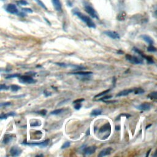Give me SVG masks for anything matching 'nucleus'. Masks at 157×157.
<instances>
[{
  "label": "nucleus",
  "instance_id": "nucleus-42",
  "mask_svg": "<svg viewBox=\"0 0 157 157\" xmlns=\"http://www.w3.org/2000/svg\"><path fill=\"white\" fill-rule=\"evenodd\" d=\"M7 117H8V116L7 114H5V115L0 116V119H6V118H7Z\"/></svg>",
  "mask_w": 157,
  "mask_h": 157
},
{
  "label": "nucleus",
  "instance_id": "nucleus-13",
  "mask_svg": "<svg viewBox=\"0 0 157 157\" xmlns=\"http://www.w3.org/2000/svg\"><path fill=\"white\" fill-rule=\"evenodd\" d=\"M134 92V89H127V90H124L123 91H121L119 92L118 94L116 95L117 97H120V96H125L128 95L130 93H133Z\"/></svg>",
  "mask_w": 157,
  "mask_h": 157
},
{
  "label": "nucleus",
  "instance_id": "nucleus-25",
  "mask_svg": "<svg viewBox=\"0 0 157 157\" xmlns=\"http://www.w3.org/2000/svg\"><path fill=\"white\" fill-rule=\"evenodd\" d=\"M144 59H146L148 63H149V64H153V63H154V60L153 57H150V56H145L144 57Z\"/></svg>",
  "mask_w": 157,
  "mask_h": 157
},
{
  "label": "nucleus",
  "instance_id": "nucleus-29",
  "mask_svg": "<svg viewBox=\"0 0 157 157\" xmlns=\"http://www.w3.org/2000/svg\"><path fill=\"white\" fill-rule=\"evenodd\" d=\"M9 87L6 86V85L5 84H1L0 85V91L1 90H9Z\"/></svg>",
  "mask_w": 157,
  "mask_h": 157
},
{
  "label": "nucleus",
  "instance_id": "nucleus-49",
  "mask_svg": "<svg viewBox=\"0 0 157 157\" xmlns=\"http://www.w3.org/2000/svg\"><path fill=\"white\" fill-rule=\"evenodd\" d=\"M151 126H152V125H149L148 126H146V129H148V128H149V127Z\"/></svg>",
  "mask_w": 157,
  "mask_h": 157
},
{
  "label": "nucleus",
  "instance_id": "nucleus-11",
  "mask_svg": "<svg viewBox=\"0 0 157 157\" xmlns=\"http://www.w3.org/2000/svg\"><path fill=\"white\" fill-rule=\"evenodd\" d=\"M52 4L55 9L58 12H61L62 11V6L60 0H52Z\"/></svg>",
  "mask_w": 157,
  "mask_h": 157
},
{
  "label": "nucleus",
  "instance_id": "nucleus-38",
  "mask_svg": "<svg viewBox=\"0 0 157 157\" xmlns=\"http://www.w3.org/2000/svg\"><path fill=\"white\" fill-rule=\"evenodd\" d=\"M44 95L45 96V97H48L49 96L52 95V93H51L49 92H48L47 90H44Z\"/></svg>",
  "mask_w": 157,
  "mask_h": 157
},
{
  "label": "nucleus",
  "instance_id": "nucleus-5",
  "mask_svg": "<svg viewBox=\"0 0 157 157\" xmlns=\"http://www.w3.org/2000/svg\"><path fill=\"white\" fill-rule=\"evenodd\" d=\"M49 142V140L47 139L45 141L43 142H23L22 144H23V145H27L29 146H38L40 147H45L46 146H47Z\"/></svg>",
  "mask_w": 157,
  "mask_h": 157
},
{
  "label": "nucleus",
  "instance_id": "nucleus-36",
  "mask_svg": "<svg viewBox=\"0 0 157 157\" xmlns=\"http://www.w3.org/2000/svg\"><path fill=\"white\" fill-rule=\"evenodd\" d=\"M85 100L84 98H80V99H77L75 101H73V104H76V103H81L82 102L84 101Z\"/></svg>",
  "mask_w": 157,
  "mask_h": 157
},
{
  "label": "nucleus",
  "instance_id": "nucleus-16",
  "mask_svg": "<svg viewBox=\"0 0 157 157\" xmlns=\"http://www.w3.org/2000/svg\"><path fill=\"white\" fill-rule=\"evenodd\" d=\"M111 129V125H110L109 123H107L105 125H104L103 126L101 127L100 130H99V133H104L106 131H107L108 130Z\"/></svg>",
  "mask_w": 157,
  "mask_h": 157
},
{
  "label": "nucleus",
  "instance_id": "nucleus-3",
  "mask_svg": "<svg viewBox=\"0 0 157 157\" xmlns=\"http://www.w3.org/2000/svg\"><path fill=\"white\" fill-rule=\"evenodd\" d=\"M125 58L127 60L134 65H141L144 63L142 58H139L136 56H132L129 54H126Z\"/></svg>",
  "mask_w": 157,
  "mask_h": 157
},
{
  "label": "nucleus",
  "instance_id": "nucleus-37",
  "mask_svg": "<svg viewBox=\"0 0 157 157\" xmlns=\"http://www.w3.org/2000/svg\"><path fill=\"white\" fill-rule=\"evenodd\" d=\"M112 96H103V98H102L100 99L99 101H105V100H109V99H111V98Z\"/></svg>",
  "mask_w": 157,
  "mask_h": 157
},
{
  "label": "nucleus",
  "instance_id": "nucleus-21",
  "mask_svg": "<svg viewBox=\"0 0 157 157\" xmlns=\"http://www.w3.org/2000/svg\"><path fill=\"white\" fill-rule=\"evenodd\" d=\"M63 111V109H58L56 110H54V111H52L50 112L51 115H59V114H60L61 113H62V112Z\"/></svg>",
  "mask_w": 157,
  "mask_h": 157
},
{
  "label": "nucleus",
  "instance_id": "nucleus-15",
  "mask_svg": "<svg viewBox=\"0 0 157 157\" xmlns=\"http://www.w3.org/2000/svg\"><path fill=\"white\" fill-rule=\"evenodd\" d=\"M71 74H74V75H82V76H86V75H90L93 74L92 72L91 71H77V72H74L73 73H70Z\"/></svg>",
  "mask_w": 157,
  "mask_h": 157
},
{
  "label": "nucleus",
  "instance_id": "nucleus-39",
  "mask_svg": "<svg viewBox=\"0 0 157 157\" xmlns=\"http://www.w3.org/2000/svg\"><path fill=\"white\" fill-rule=\"evenodd\" d=\"M22 10L25 12H28V13H32L33 12V11L31 9H29V8H25V9H23Z\"/></svg>",
  "mask_w": 157,
  "mask_h": 157
},
{
  "label": "nucleus",
  "instance_id": "nucleus-8",
  "mask_svg": "<svg viewBox=\"0 0 157 157\" xmlns=\"http://www.w3.org/2000/svg\"><path fill=\"white\" fill-rule=\"evenodd\" d=\"M104 34L113 39H119L120 38V35L116 31H106L104 32Z\"/></svg>",
  "mask_w": 157,
  "mask_h": 157
},
{
  "label": "nucleus",
  "instance_id": "nucleus-19",
  "mask_svg": "<svg viewBox=\"0 0 157 157\" xmlns=\"http://www.w3.org/2000/svg\"><path fill=\"white\" fill-rule=\"evenodd\" d=\"M133 92L136 95H142V94H144V92H145V90H144L142 88H134Z\"/></svg>",
  "mask_w": 157,
  "mask_h": 157
},
{
  "label": "nucleus",
  "instance_id": "nucleus-30",
  "mask_svg": "<svg viewBox=\"0 0 157 157\" xmlns=\"http://www.w3.org/2000/svg\"><path fill=\"white\" fill-rule=\"evenodd\" d=\"M35 1L37 2V3L38 4V5H40L42 8H44V9H47V7H45V5H44V4L43 3H42L41 1V0H35Z\"/></svg>",
  "mask_w": 157,
  "mask_h": 157
},
{
  "label": "nucleus",
  "instance_id": "nucleus-32",
  "mask_svg": "<svg viewBox=\"0 0 157 157\" xmlns=\"http://www.w3.org/2000/svg\"><path fill=\"white\" fill-rule=\"evenodd\" d=\"M55 64L56 65L60 66V67H68V65L66 64V63H55Z\"/></svg>",
  "mask_w": 157,
  "mask_h": 157
},
{
  "label": "nucleus",
  "instance_id": "nucleus-1",
  "mask_svg": "<svg viewBox=\"0 0 157 157\" xmlns=\"http://www.w3.org/2000/svg\"><path fill=\"white\" fill-rule=\"evenodd\" d=\"M73 13L74 14V15L78 17L80 20H81L82 22L86 23V25L89 28H96V25H95V23L93 22L92 20V19L90 18H89L88 16L82 14L81 12H79L77 9H74L73 11Z\"/></svg>",
  "mask_w": 157,
  "mask_h": 157
},
{
  "label": "nucleus",
  "instance_id": "nucleus-26",
  "mask_svg": "<svg viewBox=\"0 0 157 157\" xmlns=\"http://www.w3.org/2000/svg\"><path fill=\"white\" fill-rule=\"evenodd\" d=\"M147 50L150 52H156V48L153 45H149L147 47Z\"/></svg>",
  "mask_w": 157,
  "mask_h": 157
},
{
  "label": "nucleus",
  "instance_id": "nucleus-6",
  "mask_svg": "<svg viewBox=\"0 0 157 157\" xmlns=\"http://www.w3.org/2000/svg\"><path fill=\"white\" fill-rule=\"evenodd\" d=\"M6 11L11 14H17L19 11L15 5L13 4H9L6 7Z\"/></svg>",
  "mask_w": 157,
  "mask_h": 157
},
{
  "label": "nucleus",
  "instance_id": "nucleus-45",
  "mask_svg": "<svg viewBox=\"0 0 157 157\" xmlns=\"http://www.w3.org/2000/svg\"><path fill=\"white\" fill-rule=\"evenodd\" d=\"M25 96V95H20V96H13L14 98H22V97H23Z\"/></svg>",
  "mask_w": 157,
  "mask_h": 157
},
{
  "label": "nucleus",
  "instance_id": "nucleus-23",
  "mask_svg": "<svg viewBox=\"0 0 157 157\" xmlns=\"http://www.w3.org/2000/svg\"><path fill=\"white\" fill-rule=\"evenodd\" d=\"M20 88H21V87L20 86H17V85H12V86H11V90L14 92H16L19 91V90H20Z\"/></svg>",
  "mask_w": 157,
  "mask_h": 157
},
{
  "label": "nucleus",
  "instance_id": "nucleus-40",
  "mask_svg": "<svg viewBox=\"0 0 157 157\" xmlns=\"http://www.w3.org/2000/svg\"><path fill=\"white\" fill-rule=\"evenodd\" d=\"M11 105L10 103H1L0 104V107H4V106H7Z\"/></svg>",
  "mask_w": 157,
  "mask_h": 157
},
{
  "label": "nucleus",
  "instance_id": "nucleus-14",
  "mask_svg": "<svg viewBox=\"0 0 157 157\" xmlns=\"http://www.w3.org/2000/svg\"><path fill=\"white\" fill-rule=\"evenodd\" d=\"M141 37L142 38V39L144 41H145L147 43H148L149 45H153L154 43V41L153 40L152 38L151 37H150L149 36L147 35H142Z\"/></svg>",
  "mask_w": 157,
  "mask_h": 157
},
{
  "label": "nucleus",
  "instance_id": "nucleus-43",
  "mask_svg": "<svg viewBox=\"0 0 157 157\" xmlns=\"http://www.w3.org/2000/svg\"><path fill=\"white\" fill-rule=\"evenodd\" d=\"M117 53H118V54H120V55H122V54L124 53V52H123V51H122L121 50H118V51H117Z\"/></svg>",
  "mask_w": 157,
  "mask_h": 157
},
{
  "label": "nucleus",
  "instance_id": "nucleus-27",
  "mask_svg": "<svg viewBox=\"0 0 157 157\" xmlns=\"http://www.w3.org/2000/svg\"><path fill=\"white\" fill-rule=\"evenodd\" d=\"M133 50L135 52L138 53L139 55H141V57L144 58V56H145V55H144V53H143V52H142L139 49H138V48H136V47H133Z\"/></svg>",
  "mask_w": 157,
  "mask_h": 157
},
{
  "label": "nucleus",
  "instance_id": "nucleus-31",
  "mask_svg": "<svg viewBox=\"0 0 157 157\" xmlns=\"http://www.w3.org/2000/svg\"><path fill=\"white\" fill-rule=\"evenodd\" d=\"M47 110H45V109H42V110H41V111L37 112V114H40V115H41L42 116H45L47 114Z\"/></svg>",
  "mask_w": 157,
  "mask_h": 157
},
{
  "label": "nucleus",
  "instance_id": "nucleus-17",
  "mask_svg": "<svg viewBox=\"0 0 157 157\" xmlns=\"http://www.w3.org/2000/svg\"><path fill=\"white\" fill-rule=\"evenodd\" d=\"M101 114H102V110L100 109H96L93 110V111L91 112L90 115H91V116L96 117V116H98L101 115Z\"/></svg>",
  "mask_w": 157,
  "mask_h": 157
},
{
  "label": "nucleus",
  "instance_id": "nucleus-10",
  "mask_svg": "<svg viewBox=\"0 0 157 157\" xmlns=\"http://www.w3.org/2000/svg\"><path fill=\"white\" fill-rule=\"evenodd\" d=\"M96 150V146H91L85 148L84 150V154L86 155H90L94 154Z\"/></svg>",
  "mask_w": 157,
  "mask_h": 157
},
{
  "label": "nucleus",
  "instance_id": "nucleus-28",
  "mask_svg": "<svg viewBox=\"0 0 157 157\" xmlns=\"http://www.w3.org/2000/svg\"><path fill=\"white\" fill-rule=\"evenodd\" d=\"M20 76V74H10L8 75L6 77V79H12V78H15V77H19Z\"/></svg>",
  "mask_w": 157,
  "mask_h": 157
},
{
  "label": "nucleus",
  "instance_id": "nucleus-18",
  "mask_svg": "<svg viewBox=\"0 0 157 157\" xmlns=\"http://www.w3.org/2000/svg\"><path fill=\"white\" fill-rule=\"evenodd\" d=\"M12 136H11V135H6L5 138H4V139H3V142L4 144H8V143H9L12 140Z\"/></svg>",
  "mask_w": 157,
  "mask_h": 157
},
{
  "label": "nucleus",
  "instance_id": "nucleus-35",
  "mask_svg": "<svg viewBox=\"0 0 157 157\" xmlns=\"http://www.w3.org/2000/svg\"><path fill=\"white\" fill-rule=\"evenodd\" d=\"M75 106H74V108L76 110H79L80 108H82V104L81 103H76V104H74Z\"/></svg>",
  "mask_w": 157,
  "mask_h": 157
},
{
  "label": "nucleus",
  "instance_id": "nucleus-48",
  "mask_svg": "<svg viewBox=\"0 0 157 157\" xmlns=\"http://www.w3.org/2000/svg\"><path fill=\"white\" fill-rule=\"evenodd\" d=\"M150 151H151V149H150V150H149V151H148V153H147V155H146V156H148V155H149V154H150Z\"/></svg>",
  "mask_w": 157,
  "mask_h": 157
},
{
  "label": "nucleus",
  "instance_id": "nucleus-20",
  "mask_svg": "<svg viewBox=\"0 0 157 157\" xmlns=\"http://www.w3.org/2000/svg\"><path fill=\"white\" fill-rule=\"evenodd\" d=\"M126 13L124 12H120V14H118L117 17V19L119 21H122V20H124L126 18Z\"/></svg>",
  "mask_w": 157,
  "mask_h": 157
},
{
  "label": "nucleus",
  "instance_id": "nucleus-24",
  "mask_svg": "<svg viewBox=\"0 0 157 157\" xmlns=\"http://www.w3.org/2000/svg\"><path fill=\"white\" fill-rule=\"evenodd\" d=\"M147 96H148V98H150L152 100V99L156 100L157 99V92H152Z\"/></svg>",
  "mask_w": 157,
  "mask_h": 157
},
{
  "label": "nucleus",
  "instance_id": "nucleus-44",
  "mask_svg": "<svg viewBox=\"0 0 157 157\" xmlns=\"http://www.w3.org/2000/svg\"><path fill=\"white\" fill-rule=\"evenodd\" d=\"M116 77H114L113 80H112V83L114 84V85L116 84Z\"/></svg>",
  "mask_w": 157,
  "mask_h": 157
},
{
  "label": "nucleus",
  "instance_id": "nucleus-41",
  "mask_svg": "<svg viewBox=\"0 0 157 157\" xmlns=\"http://www.w3.org/2000/svg\"><path fill=\"white\" fill-rule=\"evenodd\" d=\"M40 124L39 123H32V124H31V126H38Z\"/></svg>",
  "mask_w": 157,
  "mask_h": 157
},
{
  "label": "nucleus",
  "instance_id": "nucleus-33",
  "mask_svg": "<svg viewBox=\"0 0 157 157\" xmlns=\"http://www.w3.org/2000/svg\"><path fill=\"white\" fill-rule=\"evenodd\" d=\"M19 5L21 6H25L28 5L27 1H25V0H19V1L17 2Z\"/></svg>",
  "mask_w": 157,
  "mask_h": 157
},
{
  "label": "nucleus",
  "instance_id": "nucleus-47",
  "mask_svg": "<svg viewBox=\"0 0 157 157\" xmlns=\"http://www.w3.org/2000/svg\"><path fill=\"white\" fill-rule=\"evenodd\" d=\"M87 136H88V135H90V130H88V131H87V134H86Z\"/></svg>",
  "mask_w": 157,
  "mask_h": 157
},
{
  "label": "nucleus",
  "instance_id": "nucleus-46",
  "mask_svg": "<svg viewBox=\"0 0 157 157\" xmlns=\"http://www.w3.org/2000/svg\"><path fill=\"white\" fill-rule=\"evenodd\" d=\"M116 130H120V126H116Z\"/></svg>",
  "mask_w": 157,
  "mask_h": 157
},
{
  "label": "nucleus",
  "instance_id": "nucleus-34",
  "mask_svg": "<svg viewBox=\"0 0 157 157\" xmlns=\"http://www.w3.org/2000/svg\"><path fill=\"white\" fill-rule=\"evenodd\" d=\"M70 144L71 143L69 142H66L63 145L61 146V148L62 149H63V148H67L69 147L70 146Z\"/></svg>",
  "mask_w": 157,
  "mask_h": 157
},
{
  "label": "nucleus",
  "instance_id": "nucleus-7",
  "mask_svg": "<svg viewBox=\"0 0 157 157\" xmlns=\"http://www.w3.org/2000/svg\"><path fill=\"white\" fill-rule=\"evenodd\" d=\"M22 150L17 146L12 147L10 150V154L12 156H18L22 154Z\"/></svg>",
  "mask_w": 157,
  "mask_h": 157
},
{
  "label": "nucleus",
  "instance_id": "nucleus-2",
  "mask_svg": "<svg viewBox=\"0 0 157 157\" xmlns=\"http://www.w3.org/2000/svg\"><path fill=\"white\" fill-rule=\"evenodd\" d=\"M19 80L20 83L24 84H32L36 82V80L34 79L31 76L28 75H20L19 77Z\"/></svg>",
  "mask_w": 157,
  "mask_h": 157
},
{
  "label": "nucleus",
  "instance_id": "nucleus-9",
  "mask_svg": "<svg viewBox=\"0 0 157 157\" xmlns=\"http://www.w3.org/2000/svg\"><path fill=\"white\" fill-rule=\"evenodd\" d=\"M136 108L140 110V111H149V110L151 109V104L148 103H144L138 106Z\"/></svg>",
  "mask_w": 157,
  "mask_h": 157
},
{
  "label": "nucleus",
  "instance_id": "nucleus-12",
  "mask_svg": "<svg viewBox=\"0 0 157 157\" xmlns=\"http://www.w3.org/2000/svg\"><path fill=\"white\" fill-rule=\"evenodd\" d=\"M112 150V148L111 147H108V148H105V149L101 150L98 156L99 157H103V156L109 155L111 154Z\"/></svg>",
  "mask_w": 157,
  "mask_h": 157
},
{
  "label": "nucleus",
  "instance_id": "nucleus-4",
  "mask_svg": "<svg viewBox=\"0 0 157 157\" xmlns=\"http://www.w3.org/2000/svg\"><path fill=\"white\" fill-rule=\"evenodd\" d=\"M84 7H85V10H86V11L92 17L96 19H99L98 15L97 12L94 9H93L92 6L87 4V5H84Z\"/></svg>",
  "mask_w": 157,
  "mask_h": 157
},
{
  "label": "nucleus",
  "instance_id": "nucleus-22",
  "mask_svg": "<svg viewBox=\"0 0 157 157\" xmlns=\"http://www.w3.org/2000/svg\"><path fill=\"white\" fill-rule=\"evenodd\" d=\"M110 91H111V89H108V90H104V92H102L100 93H99V94H98L96 96H95V98H99V97H101V96H104V95H106L107 93H108Z\"/></svg>",
  "mask_w": 157,
  "mask_h": 157
}]
</instances>
